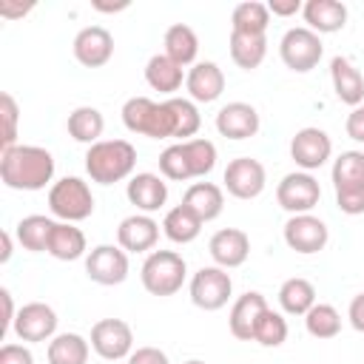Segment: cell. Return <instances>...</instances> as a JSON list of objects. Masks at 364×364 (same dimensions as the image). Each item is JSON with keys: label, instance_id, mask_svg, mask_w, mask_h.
Returning a JSON list of instances; mask_svg holds the SVG:
<instances>
[{"label": "cell", "instance_id": "e575fe53", "mask_svg": "<svg viewBox=\"0 0 364 364\" xmlns=\"http://www.w3.org/2000/svg\"><path fill=\"white\" fill-rule=\"evenodd\" d=\"M304 327L313 338H336L341 333V313L333 304L316 301L304 316Z\"/></svg>", "mask_w": 364, "mask_h": 364}, {"label": "cell", "instance_id": "603a6c76", "mask_svg": "<svg viewBox=\"0 0 364 364\" xmlns=\"http://www.w3.org/2000/svg\"><path fill=\"white\" fill-rule=\"evenodd\" d=\"M301 14H304L307 28L316 31L318 37L321 34H336L347 26V6L338 3V0H307Z\"/></svg>", "mask_w": 364, "mask_h": 364}, {"label": "cell", "instance_id": "5b68a950", "mask_svg": "<svg viewBox=\"0 0 364 364\" xmlns=\"http://www.w3.org/2000/svg\"><path fill=\"white\" fill-rule=\"evenodd\" d=\"M48 210L60 222H82L94 213V193L85 179L80 176H63L48 188Z\"/></svg>", "mask_w": 364, "mask_h": 364}, {"label": "cell", "instance_id": "30bf717a", "mask_svg": "<svg viewBox=\"0 0 364 364\" xmlns=\"http://www.w3.org/2000/svg\"><path fill=\"white\" fill-rule=\"evenodd\" d=\"M222 182H225V191L236 199H256L264 185H267V173H264V165L253 156H236L228 162L225 173H222Z\"/></svg>", "mask_w": 364, "mask_h": 364}, {"label": "cell", "instance_id": "f6af8a7d", "mask_svg": "<svg viewBox=\"0 0 364 364\" xmlns=\"http://www.w3.org/2000/svg\"><path fill=\"white\" fill-rule=\"evenodd\" d=\"M344 131H347V136H350V139L364 142V105H358V108H353V111L347 114Z\"/></svg>", "mask_w": 364, "mask_h": 364}, {"label": "cell", "instance_id": "83f0119b", "mask_svg": "<svg viewBox=\"0 0 364 364\" xmlns=\"http://www.w3.org/2000/svg\"><path fill=\"white\" fill-rule=\"evenodd\" d=\"M230 60L245 68V71H253L262 65L264 54H267V34H242V31H230Z\"/></svg>", "mask_w": 364, "mask_h": 364}, {"label": "cell", "instance_id": "ab89813d", "mask_svg": "<svg viewBox=\"0 0 364 364\" xmlns=\"http://www.w3.org/2000/svg\"><path fill=\"white\" fill-rule=\"evenodd\" d=\"M171 105H173V114H176V139L188 142V136H193L202 125V114L196 108L193 100H185V97H168Z\"/></svg>", "mask_w": 364, "mask_h": 364}, {"label": "cell", "instance_id": "cb8c5ba5", "mask_svg": "<svg viewBox=\"0 0 364 364\" xmlns=\"http://www.w3.org/2000/svg\"><path fill=\"white\" fill-rule=\"evenodd\" d=\"M185 68L179 65V63H173L165 51L162 54H154L148 63H145V82L154 88V91H159V94H176L179 88H182V82H185Z\"/></svg>", "mask_w": 364, "mask_h": 364}, {"label": "cell", "instance_id": "8992f818", "mask_svg": "<svg viewBox=\"0 0 364 364\" xmlns=\"http://www.w3.org/2000/svg\"><path fill=\"white\" fill-rule=\"evenodd\" d=\"M324 54V46H321V37L316 31H310L307 26H296V28H287L282 43H279V57L282 63L296 71V74H307L318 65Z\"/></svg>", "mask_w": 364, "mask_h": 364}, {"label": "cell", "instance_id": "f907efd6", "mask_svg": "<svg viewBox=\"0 0 364 364\" xmlns=\"http://www.w3.org/2000/svg\"><path fill=\"white\" fill-rule=\"evenodd\" d=\"M91 9H97V11H105V14H114V11H122V9H128V3H100V0H94V3H91Z\"/></svg>", "mask_w": 364, "mask_h": 364}, {"label": "cell", "instance_id": "f546056e", "mask_svg": "<svg viewBox=\"0 0 364 364\" xmlns=\"http://www.w3.org/2000/svg\"><path fill=\"white\" fill-rule=\"evenodd\" d=\"M165 54L179 63L182 68L185 65H196V54H199V37L191 26L185 23H173L168 31H165Z\"/></svg>", "mask_w": 364, "mask_h": 364}, {"label": "cell", "instance_id": "836d02e7", "mask_svg": "<svg viewBox=\"0 0 364 364\" xmlns=\"http://www.w3.org/2000/svg\"><path fill=\"white\" fill-rule=\"evenodd\" d=\"M267 26H270V9H267V3L245 0V3L233 6V11H230V31L267 34Z\"/></svg>", "mask_w": 364, "mask_h": 364}, {"label": "cell", "instance_id": "ac0fdd59", "mask_svg": "<svg viewBox=\"0 0 364 364\" xmlns=\"http://www.w3.org/2000/svg\"><path fill=\"white\" fill-rule=\"evenodd\" d=\"M159 242V225L148 213H131L117 228V245L125 253H148Z\"/></svg>", "mask_w": 364, "mask_h": 364}, {"label": "cell", "instance_id": "7dc6e473", "mask_svg": "<svg viewBox=\"0 0 364 364\" xmlns=\"http://www.w3.org/2000/svg\"><path fill=\"white\" fill-rule=\"evenodd\" d=\"M267 9H270L273 17H290V14H299L304 6L299 0H270Z\"/></svg>", "mask_w": 364, "mask_h": 364}, {"label": "cell", "instance_id": "c3c4849f", "mask_svg": "<svg viewBox=\"0 0 364 364\" xmlns=\"http://www.w3.org/2000/svg\"><path fill=\"white\" fill-rule=\"evenodd\" d=\"M34 6L28 3V6H23V3H11V0H0V17H6V20H17V17H23V14H28Z\"/></svg>", "mask_w": 364, "mask_h": 364}, {"label": "cell", "instance_id": "9c48e42d", "mask_svg": "<svg viewBox=\"0 0 364 364\" xmlns=\"http://www.w3.org/2000/svg\"><path fill=\"white\" fill-rule=\"evenodd\" d=\"M91 350L105 361H119L134 353V330L122 318H100L91 327Z\"/></svg>", "mask_w": 364, "mask_h": 364}, {"label": "cell", "instance_id": "3957f363", "mask_svg": "<svg viewBox=\"0 0 364 364\" xmlns=\"http://www.w3.org/2000/svg\"><path fill=\"white\" fill-rule=\"evenodd\" d=\"M122 125L131 134L151 136V139H171L176 136V114L171 100L154 102L151 97H131L122 105Z\"/></svg>", "mask_w": 364, "mask_h": 364}, {"label": "cell", "instance_id": "f1b7e54d", "mask_svg": "<svg viewBox=\"0 0 364 364\" xmlns=\"http://www.w3.org/2000/svg\"><path fill=\"white\" fill-rule=\"evenodd\" d=\"M85 250H88L85 247V233L77 225H71V222H57L54 225V233L48 239L46 253H51L60 262H77L80 256H85Z\"/></svg>", "mask_w": 364, "mask_h": 364}, {"label": "cell", "instance_id": "60d3db41", "mask_svg": "<svg viewBox=\"0 0 364 364\" xmlns=\"http://www.w3.org/2000/svg\"><path fill=\"white\" fill-rule=\"evenodd\" d=\"M0 117H3V139H0V151H9L17 142V119H20V108H17V100L3 91L0 94Z\"/></svg>", "mask_w": 364, "mask_h": 364}, {"label": "cell", "instance_id": "bcb514c9", "mask_svg": "<svg viewBox=\"0 0 364 364\" xmlns=\"http://www.w3.org/2000/svg\"><path fill=\"white\" fill-rule=\"evenodd\" d=\"M347 318H350L353 330L364 333V293L353 296V301H350V307H347Z\"/></svg>", "mask_w": 364, "mask_h": 364}, {"label": "cell", "instance_id": "e0dca14e", "mask_svg": "<svg viewBox=\"0 0 364 364\" xmlns=\"http://www.w3.org/2000/svg\"><path fill=\"white\" fill-rule=\"evenodd\" d=\"M259 111L250 105V102H228L219 108L216 114V131L225 136V139H250L259 134Z\"/></svg>", "mask_w": 364, "mask_h": 364}, {"label": "cell", "instance_id": "b9f144b4", "mask_svg": "<svg viewBox=\"0 0 364 364\" xmlns=\"http://www.w3.org/2000/svg\"><path fill=\"white\" fill-rule=\"evenodd\" d=\"M336 205L347 216H361L364 213V185L336 188Z\"/></svg>", "mask_w": 364, "mask_h": 364}, {"label": "cell", "instance_id": "d4e9b609", "mask_svg": "<svg viewBox=\"0 0 364 364\" xmlns=\"http://www.w3.org/2000/svg\"><path fill=\"white\" fill-rule=\"evenodd\" d=\"M182 205L188 210H193L202 219V225H205V222H213L222 213V208H225V191L219 185H213V182H193L185 191Z\"/></svg>", "mask_w": 364, "mask_h": 364}, {"label": "cell", "instance_id": "2e32d148", "mask_svg": "<svg viewBox=\"0 0 364 364\" xmlns=\"http://www.w3.org/2000/svg\"><path fill=\"white\" fill-rule=\"evenodd\" d=\"M208 253L213 259V264L225 267V270H233V267H242L250 256V236L239 228H222L210 236L208 242Z\"/></svg>", "mask_w": 364, "mask_h": 364}, {"label": "cell", "instance_id": "4316f807", "mask_svg": "<svg viewBox=\"0 0 364 364\" xmlns=\"http://www.w3.org/2000/svg\"><path fill=\"white\" fill-rule=\"evenodd\" d=\"M54 219L51 216H43V213H31V216H23L17 225H14V236L17 242L23 245V250H31V253H46L48 250V239L54 233Z\"/></svg>", "mask_w": 364, "mask_h": 364}, {"label": "cell", "instance_id": "1f68e13d", "mask_svg": "<svg viewBox=\"0 0 364 364\" xmlns=\"http://www.w3.org/2000/svg\"><path fill=\"white\" fill-rule=\"evenodd\" d=\"M199 230H202V219H199L193 210H188L185 205L171 208V210L165 213V219H162V233H165L173 245H191V242L199 236Z\"/></svg>", "mask_w": 364, "mask_h": 364}, {"label": "cell", "instance_id": "74e56055", "mask_svg": "<svg viewBox=\"0 0 364 364\" xmlns=\"http://www.w3.org/2000/svg\"><path fill=\"white\" fill-rule=\"evenodd\" d=\"M182 145H185V154H188L193 179H196V176H208V173L216 168V145H213L210 139L196 136V139H188V142H182Z\"/></svg>", "mask_w": 364, "mask_h": 364}, {"label": "cell", "instance_id": "4fadbf2b", "mask_svg": "<svg viewBox=\"0 0 364 364\" xmlns=\"http://www.w3.org/2000/svg\"><path fill=\"white\" fill-rule=\"evenodd\" d=\"M85 273L102 287L122 284L128 279V253L119 245H97L85 256Z\"/></svg>", "mask_w": 364, "mask_h": 364}, {"label": "cell", "instance_id": "d590c367", "mask_svg": "<svg viewBox=\"0 0 364 364\" xmlns=\"http://www.w3.org/2000/svg\"><path fill=\"white\" fill-rule=\"evenodd\" d=\"M333 188L364 185V151H341L333 162Z\"/></svg>", "mask_w": 364, "mask_h": 364}, {"label": "cell", "instance_id": "ee69618b", "mask_svg": "<svg viewBox=\"0 0 364 364\" xmlns=\"http://www.w3.org/2000/svg\"><path fill=\"white\" fill-rule=\"evenodd\" d=\"M128 364H171L159 347H136L128 355Z\"/></svg>", "mask_w": 364, "mask_h": 364}, {"label": "cell", "instance_id": "8d00e7d4", "mask_svg": "<svg viewBox=\"0 0 364 364\" xmlns=\"http://www.w3.org/2000/svg\"><path fill=\"white\" fill-rule=\"evenodd\" d=\"M253 341L262 344V347H282L287 341V318L276 310H264V316L259 318L256 324V333H253Z\"/></svg>", "mask_w": 364, "mask_h": 364}, {"label": "cell", "instance_id": "f5cc1de1", "mask_svg": "<svg viewBox=\"0 0 364 364\" xmlns=\"http://www.w3.org/2000/svg\"><path fill=\"white\" fill-rule=\"evenodd\" d=\"M185 364H205V361H199V358H191V361H185Z\"/></svg>", "mask_w": 364, "mask_h": 364}, {"label": "cell", "instance_id": "ffe728a7", "mask_svg": "<svg viewBox=\"0 0 364 364\" xmlns=\"http://www.w3.org/2000/svg\"><path fill=\"white\" fill-rule=\"evenodd\" d=\"M125 196L128 202L139 210V213H154L159 210L165 202H168V185L159 173H151V171H142V173H134L128 179V188H125Z\"/></svg>", "mask_w": 364, "mask_h": 364}, {"label": "cell", "instance_id": "9a60e30c", "mask_svg": "<svg viewBox=\"0 0 364 364\" xmlns=\"http://www.w3.org/2000/svg\"><path fill=\"white\" fill-rule=\"evenodd\" d=\"M74 57L85 68H102L114 57V34L105 26H85L74 37Z\"/></svg>", "mask_w": 364, "mask_h": 364}, {"label": "cell", "instance_id": "ba28073f", "mask_svg": "<svg viewBox=\"0 0 364 364\" xmlns=\"http://www.w3.org/2000/svg\"><path fill=\"white\" fill-rule=\"evenodd\" d=\"M318 199H321V185L307 171H293V173L282 176V182L276 185V202L290 216L310 213L318 205Z\"/></svg>", "mask_w": 364, "mask_h": 364}, {"label": "cell", "instance_id": "8fae6325", "mask_svg": "<svg viewBox=\"0 0 364 364\" xmlns=\"http://www.w3.org/2000/svg\"><path fill=\"white\" fill-rule=\"evenodd\" d=\"M327 242H330V230L313 213H296L284 222V245L301 256H313L324 250Z\"/></svg>", "mask_w": 364, "mask_h": 364}, {"label": "cell", "instance_id": "44dd1931", "mask_svg": "<svg viewBox=\"0 0 364 364\" xmlns=\"http://www.w3.org/2000/svg\"><path fill=\"white\" fill-rule=\"evenodd\" d=\"M185 88H188L193 102H216L222 97V91H225V74H222V68L216 63L202 60V63L188 68Z\"/></svg>", "mask_w": 364, "mask_h": 364}, {"label": "cell", "instance_id": "681fc988", "mask_svg": "<svg viewBox=\"0 0 364 364\" xmlns=\"http://www.w3.org/2000/svg\"><path fill=\"white\" fill-rule=\"evenodd\" d=\"M0 299H3V333H9L11 327H14V318H17V313H14V301H11V293L3 287L0 290Z\"/></svg>", "mask_w": 364, "mask_h": 364}, {"label": "cell", "instance_id": "5bb4252c", "mask_svg": "<svg viewBox=\"0 0 364 364\" xmlns=\"http://www.w3.org/2000/svg\"><path fill=\"white\" fill-rule=\"evenodd\" d=\"M57 313L51 304L46 301H28L17 310V318H14V336L20 341H28V344H37V341H51L57 336Z\"/></svg>", "mask_w": 364, "mask_h": 364}, {"label": "cell", "instance_id": "7a4b0ae2", "mask_svg": "<svg viewBox=\"0 0 364 364\" xmlns=\"http://www.w3.org/2000/svg\"><path fill=\"white\" fill-rule=\"evenodd\" d=\"M136 148L128 139H100L85 151V171L91 182L114 185L134 173Z\"/></svg>", "mask_w": 364, "mask_h": 364}, {"label": "cell", "instance_id": "7c38bea8", "mask_svg": "<svg viewBox=\"0 0 364 364\" xmlns=\"http://www.w3.org/2000/svg\"><path fill=\"white\" fill-rule=\"evenodd\" d=\"M333 154V139L327 131L316 128V125H307V128H299L290 139V159L301 168V171H318Z\"/></svg>", "mask_w": 364, "mask_h": 364}, {"label": "cell", "instance_id": "6da1fadb", "mask_svg": "<svg viewBox=\"0 0 364 364\" xmlns=\"http://www.w3.org/2000/svg\"><path fill=\"white\" fill-rule=\"evenodd\" d=\"M0 179L11 191H43L54 179V156L40 145L0 151Z\"/></svg>", "mask_w": 364, "mask_h": 364}, {"label": "cell", "instance_id": "484cf974", "mask_svg": "<svg viewBox=\"0 0 364 364\" xmlns=\"http://www.w3.org/2000/svg\"><path fill=\"white\" fill-rule=\"evenodd\" d=\"M65 128H68V136L74 142H82V145L91 148L94 142H100V136L105 131V117L94 105H80V108H74L68 114Z\"/></svg>", "mask_w": 364, "mask_h": 364}, {"label": "cell", "instance_id": "7bdbcfd3", "mask_svg": "<svg viewBox=\"0 0 364 364\" xmlns=\"http://www.w3.org/2000/svg\"><path fill=\"white\" fill-rule=\"evenodd\" d=\"M0 364H34V355L26 344H3L0 347Z\"/></svg>", "mask_w": 364, "mask_h": 364}, {"label": "cell", "instance_id": "52a82bcc", "mask_svg": "<svg viewBox=\"0 0 364 364\" xmlns=\"http://www.w3.org/2000/svg\"><path fill=\"white\" fill-rule=\"evenodd\" d=\"M233 293V279L225 267L219 264H208V267H199L191 279V301L205 310V313H213V310H222L228 304Z\"/></svg>", "mask_w": 364, "mask_h": 364}, {"label": "cell", "instance_id": "816d5d0a", "mask_svg": "<svg viewBox=\"0 0 364 364\" xmlns=\"http://www.w3.org/2000/svg\"><path fill=\"white\" fill-rule=\"evenodd\" d=\"M11 259V233L9 230H3V250H0V262L6 264Z\"/></svg>", "mask_w": 364, "mask_h": 364}, {"label": "cell", "instance_id": "7402d4cb", "mask_svg": "<svg viewBox=\"0 0 364 364\" xmlns=\"http://www.w3.org/2000/svg\"><path fill=\"white\" fill-rule=\"evenodd\" d=\"M330 80H333V91L336 97L350 105V108H358L364 102V74L353 65L350 57H333L330 60Z\"/></svg>", "mask_w": 364, "mask_h": 364}, {"label": "cell", "instance_id": "d6a6232c", "mask_svg": "<svg viewBox=\"0 0 364 364\" xmlns=\"http://www.w3.org/2000/svg\"><path fill=\"white\" fill-rule=\"evenodd\" d=\"M279 304L287 316H307V310L316 304V287L313 282L293 276L287 282H282L279 287Z\"/></svg>", "mask_w": 364, "mask_h": 364}, {"label": "cell", "instance_id": "d6986e66", "mask_svg": "<svg viewBox=\"0 0 364 364\" xmlns=\"http://www.w3.org/2000/svg\"><path fill=\"white\" fill-rule=\"evenodd\" d=\"M264 310H267V299H264L259 290H247V293H242V296L233 301L230 316H228L230 336L239 338V341H253L256 324H259V318L264 316Z\"/></svg>", "mask_w": 364, "mask_h": 364}, {"label": "cell", "instance_id": "4dcf8cb0", "mask_svg": "<svg viewBox=\"0 0 364 364\" xmlns=\"http://www.w3.org/2000/svg\"><path fill=\"white\" fill-rule=\"evenodd\" d=\"M91 341L80 333H57L48 341V364H88Z\"/></svg>", "mask_w": 364, "mask_h": 364}, {"label": "cell", "instance_id": "277c9868", "mask_svg": "<svg viewBox=\"0 0 364 364\" xmlns=\"http://www.w3.org/2000/svg\"><path fill=\"white\" fill-rule=\"evenodd\" d=\"M185 276H188V264L176 250H151L139 270L142 287L159 299L179 293L185 284Z\"/></svg>", "mask_w": 364, "mask_h": 364}, {"label": "cell", "instance_id": "f35d334b", "mask_svg": "<svg viewBox=\"0 0 364 364\" xmlns=\"http://www.w3.org/2000/svg\"><path fill=\"white\" fill-rule=\"evenodd\" d=\"M159 173H162L165 179H173V182L193 179L191 162H188V154H185V145H182V142L168 145V148L159 154Z\"/></svg>", "mask_w": 364, "mask_h": 364}]
</instances>
